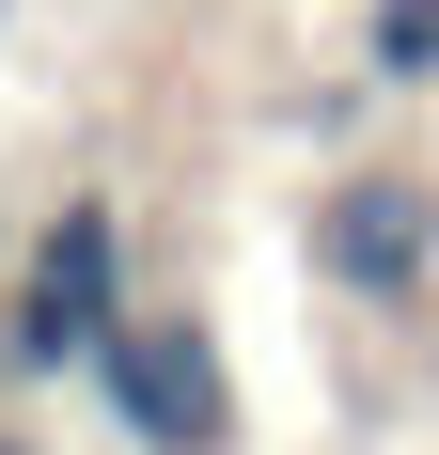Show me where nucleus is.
<instances>
[{
	"label": "nucleus",
	"mask_w": 439,
	"mask_h": 455,
	"mask_svg": "<svg viewBox=\"0 0 439 455\" xmlns=\"http://www.w3.org/2000/svg\"><path fill=\"white\" fill-rule=\"evenodd\" d=\"M126 315H141V220L110 188H63V204L16 235V267H0V393L94 377V346Z\"/></svg>",
	"instance_id": "1"
},
{
	"label": "nucleus",
	"mask_w": 439,
	"mask_h": 455,
	"mask_svg": "<svg viewBox=\"0 0 439 455\" xmlns=\"http://www.w3.org/2000/svg\"><path fill=\"white\" fill-rule=\"evenodd\" d=\"M299 283L330 299V315H361V330H424V315H439V173H408V157L314 173V204H299Z\"/></svg>",
	"instance_id": "2"
},
{
	"label": "nucleus",
	"mask_w": 439,
	"mask_h": 455,
	"mask_svg": "<svg viewBox=\"0 0 439 455\" xmlns=\"http://www.w3.org/2000/svg\"><path fill=\"white\" fill-rule=\"evenodd\" d=\"M79 393L126 424L141 455H235V377H220V330L204 315H157V299H141V315L94 346Z\"/></svg>",
	"instance_id": "3"
},
{
	"label": "nucleus",
	"mask_w": 439,
	"mask_h": 455,
	"mask_svg": "<svg viewBox=\"0 0 439 455\" xmlns=\"http://www.w3.org/2000/svg\"><path fill=\"white\" fill-rule=\"evenodd\" d=\"M361 94L377 110H424L439 94V0H361Z\"/></svg>",
	"instance_id": "4"
},
{
	"label": "nucleus",
	"mask_w": 439,
	"mask_h": 455,
	"mask_svg": "<svg viewBox=\"0 0 439 455\" xmlns=\"http://www.w3.org/2000/svg\"><path fill=\"white\" fill-rule=\"evenodd\" d=\"M0 455H32V440H16V424H0Z\"/></svg>",
	"instance_id": "5"
},
{
	"label": "nucleus",
	"mask_w": 439,
	"mask_h": 455,
	"mask_svg": "<svg viewBox=\"0 0 439 455\" xmlns=\"http://www.w3.org/2000/svg\"><path fill=\"white\" fill-rule=\"evenodd\" d=\"M0 32H16V0H0Z\"/></svg>",
	"instance_id": "6"
},
{
	"label": "nucleus",
	"mask_w": 439,
	"mask_h": 455,
	"mask_svg": "<svg viewBox=\"0 0 439 455\" xmlns=\"http://www.w3.org/2000/svg\"><path fill=\"white\" fill-rule=\"evenodd\" d=\"M0 267H16V235H0Z\"/></svg>",
	"instance_id": "7"
}]
</instances>
